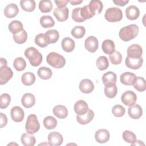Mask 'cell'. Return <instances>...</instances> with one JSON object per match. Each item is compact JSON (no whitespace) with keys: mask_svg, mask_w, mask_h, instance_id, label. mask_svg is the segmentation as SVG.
Wrapping results in <instances>:
<instances>
[{"mask_svg":"<svg viewBox=\"0 0 146 146\" xmlns=\"http://www.w3.org/2000/svg\"><path fill=\"white\" fill-rule=\"evenodd\" d=\"M139 31V27L136 25L131 24L121 28L120 30L119 35L122 40L128 42L136 38Z\"/></svg>","mask_w":146,"mask_h":146,"instance_id":"cell-1","label":"cell"},{"mask_svg":"<svg viewBox=\"0 0 146 146\" xmlns=\"http://www.w3.org/2000/svg\"><path fill=\"white\" fill-rule=\"evenodd\" d=\"M25 55L29 59L30 64L34 67L39 66L42 62V55L34 47H30L26 49Z\"/></svg>","mask_w":146,"mask_h":146,"instance_id":"cell-2","label":"cell"},{"mask_svg":"<svg viewBox=\"0 0 146 146\" xmlns=\"http://www.w3.org/2000/svg\"><path fill=\"white\" fill-rule=\"evenodd\" d=\"M47 63L55 68H60L64 67L66 64L65 58L60 54L51 52L46 57Z\"/></svg>","mask_w":146,"mask_h":146,"instance_id":"cell-3","label":"cell"},{"mask_svg":"<svg viewBox=\"0 0 146 146\" xmlns=\"http://www.w3.org/2000/svg\"><path fill=\"white\" fill-rule=\"evenodd\" d=\"M104 17L110 22H116L121 21L123 18V13L118 7H110L107 9Z\"/></svg>","mask_w":146,"mask_h":146,"instance_id":"cell-4","label":"cell"},{"mask_svg":"<svg viewBox=\"0 0 146 146\" xmlns=\"http://www.w3.org/2000/svg\"><path fill=\"white\" fill-rule=\"evenodd\" d=\"M25 128L27 132L30 134L35 133L39 130L40 124L35 115L31 114L27 117Z\"/></svg>","mask_w":146,"mask_h":146,"instance_id":"cell-5","label":"cell"},{"mask_svg":"<svg viewBox=\"0 0 146 146\" xmlns=\"http://www.w3.org/2000/svg\"><path fill=\"white\" fill-rule=\"evenodd\" d=\"M13 76V72L7 66L0 67V84L3 85L7 83Z\"/></svg>","mask_w":146,"mask_h":146,"instance_id":"cell-6","label":"cell"},{"mask_svg":"<svg viewBox=\"0 0 146 146\" xmlns=\"http://www.w3.org/2000/svg\"><path fill=\"white\" fill-rule=\"evenodd\" d=\"M121 100L124 104L130 106L135 104L137 100V96L134 92L132 91H127L122 94Z\"/></svg>","mask_w":146,"mask_h":146,"instance_id":"cell-7","label":"cell"},{"mask_svg":"<svg viewBox=\"0 0 146 146\" xmlns=\"http://www.w3.org/2000/svg\"><path fill=\"white\" fill-rule=\"evenodd\" d=\"M53 14L58 21L64 22L68 18L69 10L66 6L63 7H56L54 10Z\"/></svg>","mask_w":146,"mask_h":146,"instance_id":"cell-8","label":"cell"},{"mask_svg":"<svg viewBox=\"0 0 146 146\" xmlns=\"http://www.w3.org/2000/svg\"><path fill=\"white\" fill-rule=\"evenodd\" d=\"M98 40L96 37L94 36H90L85 40V48L87 51L90 52H95L98 50Z\"/></svg>","mask_w":146,"mask_h":146,"instance_id":"cell-9","label":"cell"},{"mask_svg":"<svg viewBox=\"0 0 146 146\" xmlns=\"http://www.w3.org/2000/svg\"><path fill=\"white\" fill-rule=\"evenodd\" d=\"M127 56L132 58H139L141 57L143 49L140 46L137 44H133L129 46L127 51Z\"/></svg>","mask_w":146,"mask_h":146,"instance_id":"cell-10","label":"cell"},{"mask_svg":"<svg viewBox=\"0 0 146 146\" xmlns=\"http://www.w3.org/2000/svg\"><path fill=\"white\" fill-rule=\"evenodd\" d=\"M143 63V59L140 57L139 58H132L127 56L125 60V66L131 69L137 70L140 68Z\"/></svg>","mask_w":146,"mask_h":146,"instance_id":"cell-11","label":"cell"},{"mask_svg":"<svg viewBox=\"0 0 146 146\" xmlns=\"http://www.w3.org/2000/svg\"><path fill=\"white\" fill-rule=\"evenodd\" d=\"M11 117L15 122H21L24 118L25 112L22 108L19 106H14L11 109Z\"/></svg>","mask_w":146,"mask_h":146,"instance_id":"cell-12","label":"cell"},{"mask_svg":"<svg viewBox=\"0 0 146 146\" xmlns=\"http://www.w3.org/2000/svg\"><path fill=\"white\" fill-rule=\"evenodd\" d=\"M79 87L82 92L84 94H90L93 91L94 89V85L91 80L88 79H84L80 81Z\"/></svg>","mask_w":146,"mask_h":146,"instance_id":"cell-13","label":"cell"},{"mask_svg":"<svg viewBox=\"0 0 146 146\" xmlns=\"http://www.w3.org/2000/svg\"><path fill=\"white\" fill-rule=\"evenodd\" d=\"M48 143L51 145L58 146L62 144L63 138L62 135L58 132H51L48 135Z\"/></svg>","mask_w":146,"mask_h":146,"instance_id":"cell-14","label":"cell"},{"mask_svg":"<svg viewBox=\"0 0 146 146\" xmlns=\"http://www.w3.org/2000/svg\"><path fill=\"white\" fill-rule=\"evenodd\" d=\"M94 112L91 109H88L87 112L82 115H76V120L78 123L82 125L87 124L93 119Z\"/></svg>","mask_w":146,"mask_h":146,"instance_id":"cell-15","label":"cell"},{"mask_svg":"<svg viewBox=\"0 0 146 146\" xmlns=\"http://www.w3.org/2000/svg\"><path fill=\"white\" fill-rule=\"evenodd\" d=\"M110 137V132L106 129H98L95 133V139L99 143H107Z\"/></svg>","mask_w":146,"mask_h":146,"instance_id":"cell-16","label":"cell"},{"mask_svg":"<svg viewBox=\"0 0 146 146\" xmlns=\"http://www.w3.org/2000/svg\"><path fill=\"white\" fill-rule=\"evenodd\" d=\"M128 115L133 119H139L143 114V110L141 106L137 104H134L129 106L128 110Z\"/></svg>","mask_w":146,"mask_h":146,"instance_id":"cell-17","label":"cell"},{"mask_svg":"<svg viewBox=\"0 0 146 146\" xmlns=\"http://www.w3.org/2000/svg\"><path fill=\"white\" fill-rule=\"evenodd\" d=\"M44 35V39L48 44L56 43L59 38V32L55 29H50L47 31Z\"/></svg>","mask_w":146,"mask_h":146,"instance_id":"cell-18","label":"cell"},{"mask_svg":"<svg viewBox=\"0 0 146 146\" xmlns=\"http://www.w3.org/2000/svg\"><path fill=\"white\" fill-rule=\"evenodd\" d=\"M136 78V76L135 74L131 72H125L123 73L120 77V82L126 86L132 85Z\"/></svg>","mask_w":146,"mask_h":146,"instance_id":"cell-19","label":"cell"},{"mask_svg":"<svg viewBox=\"0 0 146 146\" xmlns=\"http://www.w3.org/2000/svg\"><path fill=\"white\" fill-rule=\"evenodd\" d=\"M140 11L139 8L135 5L129 6L125 9V15L129 20H135L139 17Z\"/></svg>","mask_w":146,"mask_h":146,"instance_id":"cell-20","label":"cell"},{"mask_svg":"<svg viewBox=\"0 0 146 146\" xmlns=\"http://www.w3.org/2000/svg\"><path fill=\"white\" fill-rule=\"evenodd\" d=\"M74 109L78 115H82L87 112L89 108L87 103L85 101L79 100L75 103Z\"/></svg>","mask_w":146,"mask_h":146,"instance_id":"cell-21","label":"cell"},{"mask_svg":"<svg viewBox=\"0 0 146 146\" xmlns=\"http://www.w3.org/2000/svg\"><path fill=\"white\" fill-rule=\"evenodd\" d=\"M88 7L93 15L98 14L102 12L103 5L100 1L93 0L91 1L88 4Z\"/></svg>","mask_w":146,"mask_h":146,"instance_id":"cell-22","label":"cell"},{"mask_svg":"<svg viewBox=\"0 0 146 146\" xmlns=\"http://www.w3.org/2000/svg\"><path fill=\"white\" fill-rule=\"evenodd\" d=\"M19 12V9L15 3H10L7 5L4 9L5 15L9 18L15 17Z\"/></svg>","mask_w":146,"mask_h":146,"instance_id":"cell-23","label":"cell"},{"mask_svg":"<svg viewBox=\"0 0 146 146\" xmlns=\"http://www.w3.org/2000/svg\"><path fill=\"white\" fill-rule=\"evenodd\" d=\"M21 102L25 108H31L35 103V96L31 93H26L22 96Z\"/></svg>","mask_w":146,"mask_h":146,"instance_id":"cell-24","label":"cell"},{"mask_svg":"<svg viewBox=\"0 0 146 146\" xmlns=\"http://www.w3.org/2000/svg\"><path fill=\"white\" fill-rule=\"evenodd\" d=\"M61 45L63 50L64 51L67 52H70L74 50L75 43L74 40L71 38L66 37L62 39Z\"/></svg>","mask_w":146,"mask_h":146,"instance_id":"cell-25","label":"cell"},{"mask_svg":"<svg viewBox=\"0 0 146 146\" xmlns=\"http://www.w3.org/2000/svg\"><path fill=\"white\" fill-rule=\"evenodd\" d=\"M52 111L54 115L59 119L66 118L68 115V110L67 108L62 105H57L55 106Z\"/></svg>","mask_w":146,"mask_h":146,"instance_id":"cell-26","label":"cell"},{"mask_svg":"<svg viewBox=\"0 0 146 146\" xmlns=\"http://www.w3.org/2000/svg\"><path fill=\"white\" fill-rule=\"evenodd\" d=\"M102 48L103 51L107 54H111L115 51V46L113 41L110 39L104 40L102 44Z\"/></svg>","mask_w":146,"mask_h":146,"instance_id":"cell-27","label":"cell"},{"mask_svg":"<svg viewBox=\"0 0 146 146\" xmlns=\"http://www.w3.org/2000/svg\"><path fill=\"white\" fill-rule=\"evenodd\" d=\"M9 30L13 34H17L23 30V26L21 22L14 20L9 25Z\"/></svg>","mask_w":146,"mask_h":146,"instance_id":"cell-28","label":"cell"},{"mask_svg":"<svg viewBox=\"0 0 146 146\" xmlns=\"http://www.w3.org/2000/svg\"><path fill=\"white\" fill-rule=\"evenodd\" d=\"M21 140L25 146H33L35 145L36 140L35 136L29 133H24L22 135Z\"/></svg>","mask_w":146,"mask_h":146,"instance_id":"cell-29","label":"cell"},{"mask_svg":"<svg viewBox=\"0 0 146 146\" xmlns=\"http://www.w3.org/2000/svg\"><path fill=\"white\" fill-rule=\"evenodd\" d=\"M21 81L25 86H31L35 82V76L33 72H26L22 75Z\"/></svg>","mask_w":146,"mask_h":146,"instance_id":"cell-30","label":"cell"},{"mask_svg":"<svg viewBox=\"0 0 146 146\" xmlns=\"http://www.w3.org/2000/svg\"><path fill=\"white\" fill-rule=\"evenodd\" d=\"M116 75L112 71L107 72L103 74L102 76V81L105 86L110 84H116Z\"/></svg>","mask_w":146,"mask_h":146,"instance_id":"cell-31","label":"cell"},{"mask_svg":"<svg viewBox=\"0 0 146 146\" xmlns=\"http://www.w3.org/2000/svg\"><path fill=\"white\" fill-rule=\"evenodd\" d=\"M105 95L109 98L115 97L117 93V88L116 84H110L106 85L104 87Z\"/></svg>","mask_w":146,"mask_h":146,"instance_id":"cell-32","label":"cell"},{"mask_svg":"<svg viewBox=\"0 0 146 146\" xmlns=\"http://www.w3.org/2000/svg\"><path fill=\"white\" fill-rule=\"evenodd\" d=\"M20 5L23 10L31 12L35 9L36 3L34 0H21Z\"/></svg>","mask_w":146,"mask_h":146,"instance_id":"cell-33","label":"cell"},{"mask_svg":"<svg viewBox=\"0 0 146 146\" xmlns=\"http://www.w3.org/2000/svg\"><path fill=\"white\" fill-rule=\"evenodd\" d=\"M38 76L42 79L47 80L50 79L52 75V72L51 70L48 67H40L37 71Z\"/></svg>","mask_w":146,"mask_h":146,"instance_id":"cell-34","label":"cell"},{"mask_svg":"<svg viewBox=\"0 0 146 146\" xmlns=\"http://www.w3.org/2000/svg\"><path fill=\"white\" fill-rule=\"evenodd\" d=\"M40 23L43 28H50L54 26L55 22L50 15H43L40 18Z\"/></svg>","mask_w":146,"mask_h":146,"instance_id":"cell-35","label":"cell"},{"mask_svg":"<svg viewBox=\"0 0 146 146\" xmlns=\"http://www.w3.org/2000/svg\"><path fill=\"white\" fill-rule=\"evenodd\" d=\"M133 85L134 88L139 92H143L146 89V82L143 77H136Z\"/></svg>","mask_w":146,"mask_h":146,"instance_id":"cell-36","label":"cell"},{"mask_svg":"<svg viewBox=\"0 0 146 146\" xmlns=\"http://www.w3.org/2000/svg\"><path fill=\"white\" fill-rule=\"evenodd\" d=\"M57 123L56 119L51 116H48L43 120L44 127L47 129H52L55 128L57 125Z\"/></svg>","mask_w":146,"mask_h":146,"instance_id":"cell-37","label":"cell"},{"mask_svg":"<svg viewBox=\"0 0 146 146\" xmlns=\"http://www.w3.org/2000/svg\"><path fill=\"white\" fill-rule=\"evenodd\" d=\"M39 9L42 13H49L52 9V3L49 0H42L39 3Z\"/></svg>","mask_w":146,"mask_h":146,"instance_id":"cell-38","label":"cell"},{"mask_svg":"<svg viewBox=\"0 0 146 146\" xmlns=\"http://www.w3.org/2000/svg\"><path fill=\"white\" fill-rule=\"evenodd\" d=\"M71 35L76 39H80L84 36L86 33V29L83 26H76L71 30Z\"/></svg>","mask_w":146,"mask_h":146,"instance_id":"cell-39","label":"cell"},{"mask_svg":"<svg viewBox=\"0 0 146 146\" xmlns=\"http://www.w3.org/2000/svg\"><path fill=\"white\" fill-rule=\"evenodd\" d=\"M96 64L99 70L103 71V70H106L109 66L108 60L107 58L105 56H99L96 60Z\"/></svg>","mask_w":146,"mask_h":146,"instance_id":"cell-40","label":"cell"},{"mask_svg":"<svg viewBox=\"0 0 146 146\" xmlns=\"http://www.w3.org/2000/svg\"><path fill=\"white\" fill-rule=\"evenodd\" d=\"M14 68L18 71H22L25 70L26 67V62L22 57L16 58L13 62Z\"/></svg>","mask_w":146,"mask_h":146,"instance_id":"cell-41","label":"cell"},{"mask_svg":"<svg viewBox=\"0 0 146 146\" xmlns=\"http://www.w3.org/2000/svg\"><path fill=\"white\" fill-rule=\"evenodd\" d=\"M13 37L15 43L18 44H23L26 42L27 39V32L23 30L18 34H13Z\"/></svg>","mask_w":146,"mask_h":146,"instance_id":"cell-42","label":"cell"},{"mask_svg":"<svg viewBox=\"0 0 146 146\" xmlns=\"http://www.w3.org/2000/svg\"><path fill=\"white\" fill-rule=\"evenodd\" d=\"M122 137L125 141L130 143L131 144L135 143L136 140V136L135 134L132 131L128 130H125L123 132L122 134Z\"/></svg>","mask_w":146,"mask_h":146,"instance_id":"cell-43","label":"cell"},{"mask_svg":"<svg viewBox=\"0 0 146 146\" xmlns=\"http://www.w3.org/2000/svg\"><path fill=\"white\" fill-rule=\"evenodd\" d=\"M109 59L112 64L117 65L122 61V55L119 51H115L113 53L109 55Z\"/></svg>","mask_w":146,"mask_h":146,"instance_id":"cell-44","label":"cell"},{"mask_svg":"<svg viewBox=\"0 0 146 146\" xmlns=\"http://www.w3.org/2000/svg\"><path fill=\"white\" fill-rule=\"evenodd\" d=\"M11 100V97L9 94L4 93L1 95L0 97V108L1 109H5L7 108Z\"/></svg>","mask_w":146,"mask_h":146,"instance_id":"cell-45","label":"cell"},{"mask_svg":"<svg viewBox=\"0 0 146 146\" xmlns=\"http://www.w3.org/2000/svg\"><path fill=\"white\" fill-rule=\"evenodd\" d=\"M112 114L116 117H121L125 112V108L120 104L115 105L112 108Z\"/></svg>","mask_w":146,"mask_h":146,"instance_id":"cell-46","label":"cell"},{"mask_svg":"<svg viewBox=\"0 0 146 146\" xmlns=\"http://www.w3.org/2000/svg\"><path fill=\"white\" fill-rule=\"evenodd\" d=\"M44 34L40 33L38 34L34 39L35 43L40 47H46L47 46L48 44L46 43L44 39Z\"/></svg>","mask_w":146,"mask_h":146,"instance_id":"cell-47","label":"cell"},{"mask_svg":"<svg viewBox=\"0 0 146 146\" xmlns=\"http://www.w3.org/2000/svg\"><path fill=\"white\" fill-rule=\"evenodd\" d=\"M80 15L82 18L84 20H87V19H89L90 18H91L92 17H93V15L92 14L91 12L90 11L88 6L86 5L83 6V7H81L80 9Z\"/></svg>","mask_w":146,"mask_h":146,"instance_id":"cell-48","label":"cell"},{"mask_svg":"<svg viewBox=\"0 0 146 146\" xmlns=\"http://www.w3.org/2000/svg\"><path fill=\"white\" fill-rule=\"evenodd\" d=\"M81 7L75 8L72 11V18L76 22H83L85 21L81 17L80 15Z\"/></svg>","mask_w":146,"mask_h":146,"instance_id":"cell-49","label":"cell"},{"mask_svg":"<svg viewBox=\"0 0 146 146\" xmlns=\"http://www.w3.org/2000/svg\"><path fill=\"white\" fill-rule=\"evenodd\" d=\"M0 123L1 128L6 126L7 123V118L6 116L2 112L0 113Z\"/></svg>","mask_w":146,"mask_h":146,"instance_id":"cell-50","label":"cell"},{"mask_svg":"<svg viewBox=\"0 0 146 146\" xmlns=\"http://www.w3.org/2000/svg\"><path fill=\"white\" fill-rule=\"evenodd\" d=\"M69 2V1H55L58 7H66L67 4Z\"/></svg>","mask_w":146,"mask_h":146,"instance_id":"cell-51","label":"cell"},{"mask_svg":"<svg viewBox=\"0 0 146 146\" xmlns=\"http://www.w3.org/2000/svg\"><path fill=\"white\" fill-rule=\"evenodd\" d=\"M113 2L116 4V5L120 6H125L127 3L129 2L128 0H113Z\"/></svg>","mask_w":146,"mask_h":146,"instance_id":"cell-52","label":"cell"},{"mask_svg":"<svg viewBox=\"0 0 146 146\" xmlns=\"http://www.w3.org/2000/svg\"><path fill=\"white\" fill-rule=\"evenodd\" d=\"M0 61H1V64H0V67H3V66H7V62L6 60L3 58H0Z\"/></svg>","mask_w":146,"mask_h":146,"instance_id":"cell-53","label":"cell"},{"mask_svg":"<svg viewBox=\"0 0 146 146\" xmlns=\"http://www.w3.org/2000/svg\"><path fill=\"white\" fill-rule=\"evenodd\" d=\"M69 2L72 5H79V4H80L81 3L83 2V1L82 0H80V1H69Z\"/></svg>","mask_w":146,"mask_h":146,"instance_id":"cell-54","label":"cell"},{"mask_svg":"<svg viewBox=\"0 0 146 146\" xmlns=\"http://www.w3.org/2000/svg\"><path fill=\"white\" fill-rule=\"evenodd\" d=\"M131 145H144V144L140 140H136L135 143H133V144H131Z\"/></svg>","mask_w":146,"mask_h":146,"instance_id":"cell-55","label":"cell"}]
</instances>
